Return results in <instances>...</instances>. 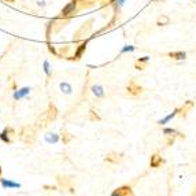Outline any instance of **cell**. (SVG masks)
Masks as SVG:
<instances>
[{
	"label": "cell",
	"mask_w": 196,
	"mask_h": 196,
	"mask_svg": "<svg viewBox=\"0 0 196 196\" xmlns=\"http://www.w3.org/2000/svg\"><path fill=\"white\" fill-rule=\"evenodd\" d=\"M194 106H195V103H194V102H192V100H188V102H185V103H184V106H183V107H181V109H180V113H178V114H180L181 117H185L186 114H188V111L191 110V109H192V107H194Z\"/></svg>",
	"instance_id": "10"
},
{
	"label": "cell",
	"mask_w": 196,
	"mask_h": 196,
	"mask_svg": "<svg viewBox=\"0 0 196 196\" xmlns=\"http://www.w3.org/2000/svg\"><path fill=\"white\" fill-rule=\"evenodd\" d=\"M134 67H136L137 70H144V69H145V66L143 65V63H139V62L134 63Z\"/></svg>",
	"instance_id": "29"
},
{
	"label": "cell",
	"mask_w": 196,
	"mask_h": 196,
	"mask_svg": "<svg viewBox=\"0 0 196 196\" xmlns=\"http://www.w3.org/2000/svg\"><path fill=\"white\" fill-rule=\"evenodd\" d=\"M134 51V47L133 45H125L124 47V48H122L121 49V52H119V54H125V52H133Z\"/></svg>",
	"instance_id": "25"
},
{
	"label": "cell",
	"mask_w": 196,
	"mask_h": 196,
	"mask_svg": "<svg viewBox=\"0 0 196 196\" xmlns=\"http://www.w3.org/2000/svg\"><path fill=\"white\" fill-rule=\"evenodd\" d=\"M44 115H45V118L48 119V122L54 121V119H56V117H58V109L54 106V104H49L48 110L44 113Z\"/></svg>",
	"instance_id": "8"
},
{
	"label": "cell",
	"mask_w": 196,
	"mask_h": 196,
	"mask_svg": "<svg viewBox=\"0 0 196 196\" xmlns=\"http://www.w3.org/2000/svg\"><path fill=\"white\" fill-rule=\"evenodd\" d=\"M11 88H13V89H14V90H15V88H17V85H15V83H13V84H11Z\"/></svg>",
	"instance_id": "32"
},
{
	"label": "cell",
	"mask_w": 196,
	"mask_h": 196,
	"mask_svg": "<svg viewBox=\"0 0 196 196\" xmlns=\"http://www.w3.org/2000/svg\"><path fill=\"white\" fill-rule=\"evenodd\" d=\"M111 196H134V194L129 185H122L119 188L114 189Z\"/></svg>",
	"instance_id": "4"
},
{
	"label": "cell",
	"mask_w": 196,
	"mask_h": 196,
	"mask_svg": "<svg viewBox=\"0 0 196 196\" xmlns=\"http://www.w3.org/2000/svg\"><path fill=\"white\" fill-rule=\"evenodd\" d=\"M151 2H163V0H151Z\"/></svg>",
	"instance_id": "35"
},
{
	"label": "cell",
	"mask_w": 196,
	"mask_h": 196,
	"mask_svg": "<svg viewBox=\"0 0 196 196\" xmlns=\"http://www.w3.org/2000/svg\"><path fill=\"white\" fill-rule=\"evenodd\" d=\"M0 180H2V166H0Z\"/></svg>",
	"instance_id": "34"
},
{
	"label": "cell",
	"mask_w": 196,
	"mask_h": 196,
	"mask_svg": "<svg viewBox=\"0 0 196 196\" xmlns=\"http://www.w3.org/2000/svg\"><path fill=\"white\" fill-rule=\"evenodd\" d=\"M89 119H90L92 122H95V121H100L102 118H100V115H99V114L96 113L95 110H90V111H89Z\"/></svg>",
	"instance_id": "23"
},
{
	"label": "cell",
	"mask_w": 196,
	"mask_h": 196,
	"mask_svg": "<svg viewBox=\"0 0 196 196\" xmlns=\"http://www.w3.org/2000/svg\"><path fill=\"white\" fill-rule=\"evenodd\" d=\"M163 133L165 134H167V136H180V137H183V134L181 133H178L177 130H174V129H171V128H166V129H163Z\"/></svg>",
	"instance_id": "20"
},
{
	"label": "cell",
	"mask_w": 196,
	"mask_h": 196,
	"mask_svg": "<svg viewBox=\"0 0 196 196\" xmlns=\"http://www.w3.org/2000/svg\"><path fill=\"white\" fill-rule=\"evenodd\" d=\"M14 136H15V130H14L13 128L7 126L2 133H0V140H2L3 143H6V144H10V143H13Z\"/></svg>",
	"instance_id": "2"
},
{
	"label": "cell",
	"mask_w": 196,
	"mask_h": 196,
	"mask_svg": "<svg viewBox=\"0 0 196 196\" xmlns=\"http://www.w3.org/2000/svg\"><path fill=\"white\" fill-rule=\"evenodd\" d=\"M21 139L23 140V143L26 145H32L36 141V132L32 128H23L21 130Z\"/></svg>",
	"instance_id": "1"
},
{
	"label": "cell",
	"mask_w": 196,
	"mask_h": 196,
	"mask_svg": "<svg viewBox=\"0 0 196 196\" xmlns=\"http://www.w3.org/2000/svg\"><path fill=\"white\" fill-rule=\"evenodd\" d=\"M37 6H39V7H43V8H44L47 4H45V2H37Z\"/></svg>",
	"instance_id": "31"
},
{
	"label": "cell",
	"mask_w": 196,
	"mask_h": 196,
	"mask_svg": "<svg viewBox=\"0 0 196 196\" xmlns=\"http://www.w3.org/2000/svg\"><path fill=\"white\" fill-rule=\"evenodd\" d=\"M6 2H7V3H14L15 0H6Z\"/></svg>",
	"instance_id": "33"
},
{
	"label": "cell",
	"mask_w": 196,
	"mask_h": 196,
	"mask_svg": "<svg viewBox=\"0 0 196 196\" xmlns=\"http://www.w3.org/2000/svg\"><path fill=\"white\" fill-rule=\"evenodd\" d=\"M126 90H128V93H130V95L137 96L143 92V88H141V85H139L136 81H130L126 86Z\"/></svg>",
	"instance_id": "5"
},
{
	"label": "cell",
	"mask_w": 196,
	"mask_h": 196,
	"mask_svg": "<svg viewBox=\"0 0 196 196\" xmlns=\"http://www.w3.org/2000/svg\"><path fill=\"white\" fill-rule=\"evenodd\" d=\"M48 49H49V52H51V54H54V55H58V52H56V48H55V47L52 45V44H49V43H48Z\"/></svg>",
	"instance_id": "27"
},
{
	"label": "cell",
	"mask_w": 196,
	"mask_h": 196,
	"mask_svg": "<svg viewBox=\"0 0 196 196\" xmlns=\"http://www.w3.org/2000/svg\"><path fill=\"white\" fill-rule=\"evenodd\" d=\"M178 113H180V109H175V110H174L171 114H169L167 117H165V118H163V119H160V121L158 122V124H160V125H165V124H167V122L170 121V119H173L175 115H178Z\"/></svg>",
	"instance_id": "16"
},
{
	"label": "cell",
	"mask_w": 196,
	"mask_h": 196,
	"mask_svg": "<svg viewBox=\"0 0 196 196\" xmlns=\"http://www.w3.org/2000/svg\"><path fill=\"white\" fill-rule=\"evenodd\" d=\"M165 162V160L162 159V156H160L159 154H154L152 156H151V160H150V166L151 167H154V169H156V167H159L162 163Z\"/></svg>",
	"instance_id": "9"
},
{
	"label": "cell",
	"mask_w": 196,
	"mask_h": 196,
	"mask_svg": "<svg viewBox=\"0 0 196 196\" xmlns=\"http://www.w3.org/2000/svg\"><path fill=\"white\" fill-rule=\"evenodd\" d=\"M43 188L45 191H56V186H54V185H44Z\"/></svg>",
	"instance_id": "28"
},
{
	"label": "cell",
	"mask_w": 196,
	"mask_h": 196,
	"mask_svg": "<svg viewBox=\"0 0 196 196\" xmlns=\"http://www.w3.org/2000/svg\"><path fill=\"white\" fill-rule=\"evenodd\" d=\"M85 49H86V41H85V43H83V44H81V45H78V48H77V51H75L74 56H73V58H70V59L78 60L81 56H83V54H84V52H85Z\"/></svg>",
	"instance_id": "12"
},
{
	"label": "cell",
	"mask_w": 196,
	"mask_h": 196,
	"mask_svg": "<svg viewBox=\"0 0 196 196\" xmlns=\"http://www.w3.org/2000/svg\"><path fill=\"white\" fill-rule=\"evenodd\" d=\"M58 140H59V136H58V134H52V133L45 134V141L47 143H56Z\"/></svg>",
	"instance_id": "21"
},
{
	"label": "cell",
	"mask_w": 196,
	"mask_h": 196,
	"mask_svg": "<svg viewBox=\"0 0 196 196\" xmlns=\"http://www.w3.org/2000/svg\"><path fill=\"white\" fill-rule=\"evenodd\" d=\"M174 143V136H169L167 139V145H171Z\"/></svg>",
	"instance_id": "30"
},
{
	"label": "cell",
	"mask_w": 196,
	"mask_h": 196,
	"mask_svg": "<svg viewBox=\"0 0 196 196\" xmlns=\"http://www.w3.org/2000/svg\"><path fill=\"white\" fill-rule=\"evenodd\" d=\"M77 3H78V0H71V2H70L69 4H67L66 7L62 10L60 15H62V17H69V15H71V14H74L75 8H77Z\"/></svg>",
	"instance_id": "6"
},
{
	"label": "cell",
	"mask_w": 196,
	"mask_h": 196,
	"mask_svg": "<svg viewBox=\"0 0 196 196\" xmlns=\"http://www.w3.org/2000/svg\"><path fill=\"white\" fill-rule=\"evenodd\" d=\"M167 56L171 58V59H174V60H184L186 58V54L183 52V51H177V52H169Z\"/></svg>",
	"instance_id": "13"
},
{
	"label": "cell",
	"mask_w": 196,
	"mask_h": 196,
	"mask_svg": "<svg viewBox=\"0 0 196 196\" xmlns=\"http://www.w3.org/2000/svg\"><path fill=\"white\" fill-rule=\"evenodd\" d=\"M29 92H30V88H29V86L21 88L19 90H15V92H14V99H15V100H19V99H22L23 96L28 95Z\"/></svg>",
	"instance_id": "11"
},
{
	"label": "cell",
	"mask_w": 196,
	"mask_h": 196,
	"mask_svg": "<svg viewBox=\"0 0 196 196\" xmlns=\"http://www.w3.org/2000/svg\"><path fill=\"white\" fill-rule=\"evenodd\" d=\"M2 183H3V185H4V186H13V188H18V186H19V184H14V183H11V181L3 180V178H2Z\"/></svg>",
	"instance_id": "24"
},
{
	"label": "cell",
	"mask_w": 196,
	"mask_h": 196,
	"mask_svg": "<svg viewBox=\"0 0 196 196\" xmlns=\"http://www.w3.org/2000/svg\"><path fill=\"white\" fill-rule=\"evenodd\" d=\"M148 60H150V56H144V58H139V59H137L136 62H139V63H143V65H144V63H147Z\"/></svg>",
	"instance_id": "26"
},
{
	"label": "cell",
	"mask_w": 196,
	"mask_h": 196,
	"mask_svg": "<svg viewBox=\"0 0 196 196\" xmlns=\"http://www.w3.org/2000/svg\"><path fill=\"white\" fill-rule=\"evenodd\" d=\"M59 88H60V90H62L63 93H66V95H71V92H73L71 85H70L69 83H66V81L60 83V84H59Z\"/></svg>",
	"instance_id": "15"
},
{
	"label": "cell",
	"mask_w": 196,
	"mask_h": 196,
	"mask_svg": "<svg viewBox=\"0 0 196 196\" xmlns=\"http://www.w3.org/2000/svg\"><path fill=\"white\" fill-rule=\"evenodd\" d=\"M56 181H58V184H59L62 188H66V189H69L71 194H74V188L71 186V178L70 177H67V175H62V174H59L56 177Z\"/></svg>",
	"instance_id": "3"
},
{
	"label": "cell",
	"mask_w": 196,
	"mask_h": 196,
	"mask_svg": "<svg viewBox=\"0 0 196 196\" xmlns=\"http://www.w3.org/2000/svg\"><path fill=\"white\" fill-rule=\"evenodd\" d=\"M104 160H106L107 163H111V165H117V163H119L122 160V155L117 154V152H110L106 155Z\"/></svg>",
	"instance_id": "7"
},
{
	"label": "cell",
	"mask_w": 196,
	"mask_h": 196,
	"mask_svg": "<svg viewBox=\"0 0 196 196\" xmlns=\"http://www.w3.org/2000/svg\"><path fill=\"white\" fill-rule=\"evenodd\" d=\"M170 23V18H169L167 15H160L159 18L156 19V25L158 26H166Z\"/></svg>",
	"instance_id": "17"
},
{
	"label": "cell",
	"mask_w": 196,
	"mask_h": 196,
	"mask_svg": "<svg viewBox=\"0 0 196 196\" xmlns=\"http://www.w3.org/2000/svg\"><path fill=\"white\" fill-rule=\"evenodd\" d=\"M73 139H74V137H73V134H70L69 132H66V130L62 132V141H63V144H69Z\"/></svg>",
	"instance_id": "18"
},
{
	"label": "cell",
	"mask_w": 196,
	"mask_h": 196,
	"mask_svg": "<svg viewBox=\"0 0 196 196\" xmlns=\"http://www.w3.org/2000/svg\"><path fill=\"white\" fill-rule=\"evenodd\" d=\"M126 2H128V0H115V2L113 3V4H114V8H115V14L119 13V10L124 7V4H125Z\"/></svg>",
	"instance_id": "19"
},
{
	"label": "cell",
	"mask_w": 196,
	"mask_h": 196,
	"mask_svg": "<svg viewBox=\"0 0 196 196\" xmlns=\"http://www.w3.org/2000/svg\"><path fill=\"white\" fill-rule=\"evenodd\" d=\"M43 67H44V71H45L47 77H51V75H52V70H51V65H49L48 60H44Z\"/></svg>",
	"instance_id": "22"
},
{
	"label": "cell",
	"mask_w": 196,
	"mask_h": 196,
	"mask_svg": "<svg viewBox=\"0 0 196 196\" xmlns=\"http://www.w3.org/2000/svg\"><path fill=\"white\" fill-rule=\"evenodd\" d=\"M90 90H92V93L96 96V98H103L104 96V88L102 85H93L90 88Z\"/></svg>",
	"instance_id": "14"
}]
</instances>
